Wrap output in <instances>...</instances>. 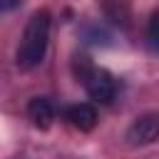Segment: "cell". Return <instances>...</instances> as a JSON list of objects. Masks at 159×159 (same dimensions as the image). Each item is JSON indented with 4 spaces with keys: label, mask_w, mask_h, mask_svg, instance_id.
<instances>
[{
    "label": "cell",
    "mask_w": 159,
    "mask_h": 159,
    "mask_svg": "<svg viewBox=\"0 0 159 159\" xmlns=\"http://www.w3.org/2000/svg\"><path fill=\"white\" fill-rule=\"evenodd\" d=\"M159 139V114H144L132 122L127 129V142L132 147H144Z\"/></svg>",
    "instance_id": "3957f363"
},
{
    "label": "cell",
    "mask_w": 159,
    "mask_h": 159,
    "mask_svg": "<svg viewBox=\"0 0 159 159\" xmlns=\"http://www.w3.org/2000/svg\"><path fill=\"white\" fill-rule=\"evenodd\" d=\"M147 45H149L152 52L159 55V10L152 12V17H149V25H147Z\"/></svg>",
    "instance_id": "8992f818"
},
{
    "label": "cell",
    "mask_w": 159,
    "mask_h": 159,
    "mask_svg": "<svg viewBox=\"0 0 159 159\" xmlns=\"http://www.w3.org/2000/svg\"><path fill=\"white\" fill-rule=\"evenodd\" d=\"M12 7V0H2V10H10Z\"/></svg>",
    "instance_id": "52a82bcc"
},
{
    "label": "cell",
    "mask_w": 159,
    "mask_h": 159,
    "mask_svg": "<svg viewBox=\"0 0 159 159\" xmlns=\"http://www.w3.org/2000/svg\"><path fill=\"white\" fill-rule=\"evenodd\" d=\"M82 84H84L89 99H94V102H99V104H109V102L114 99V92H117L114 77H112L107 70H102V67H92V70L87 72V77L82 80Z\"/></svg>",
    "instance_id": "7a4b0ae2"
},
{
    "label": "cell",
    "mask_w": 159,
    "mask_h": 159,
    "mask_svg": "<svg viewBox=\"0 0 159 159\" xmlns=\"http://www.w3.org/2000/svg\"><path fill=\"white\" fill-rule=\"evenodd\" d=\"M67 119H70V124L77 127L80 132H89V129H94V124H97V109H94L92 104H87V102H80V104H72V107L67 109Z\"/></svg>",
    "instance_id": "5b68a950"
},
{
    "label": "cell",
    "mask_w": 159,
    "mask_h": 159,
    "mask_svg": "<svg viewBox=\"0 0 159 159\" xmlns=\"http://www.w3.org/2000/svg\"><path fill=\"white\" fill-rule=\"evenodd\" d=\"M50 22H52V17L47 10H35L30 15L20 47H17V57H15L20 70H32L45 60L47 42H50Z\"/></svg>",
    "instance_id": "6da1fadb"
},
{
    "label": "cell",
    "mask_w": 159,
    "mask_h": 159,
    "mask_svg": "<svg viewBox=\"0 0 159 159\" xmlns=\"http://www.w3.org/2000/svg\"><path fill=\"white\" fill-rule=\"evenodd\" d=\"M27 117L37 129H50L55 122V107L47 97H32L27 104Z\"/></svg>",
    "instance_id": "277c9868"
}]
</instances>
